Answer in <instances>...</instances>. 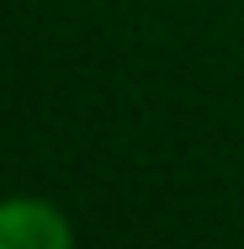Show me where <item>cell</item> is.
Masks as SVG:
<instances>
[{
    "mask_svg": "<svg viewBox=\"0 0 244 249\" xmlns=\"http://www.w3.org/2000/svg\"><path fill=\"white\" fill-rule=\"evenodd\" d=\"M0 249H75L64 212L48 201H0Z\"/></svg>",
    "mask_w": 244,
    "mask_h": 249,
    "instance_id": "obj_1",
    "label": "cell"
}]
</instances>
